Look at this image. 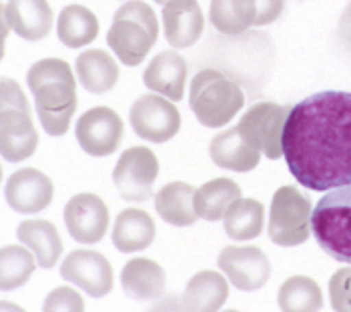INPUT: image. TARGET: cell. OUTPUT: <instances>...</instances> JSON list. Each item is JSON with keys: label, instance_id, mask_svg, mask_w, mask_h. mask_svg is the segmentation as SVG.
Returning <instances> with one entry per match:
<instances>
[{"label": "cell", "instance_id": "1", "mask_svg": "<svg viewBox=\"0 0 351 312\" xmlns=\"http://www.w3.org/2000/svg\"><path fill=\"white\" fill-rule=\"evenodd\" d=\"M283 156L309 190L351 184V92L324 90L295 104L285 122Z\"/></svg>", "mask_w": 351, "mask_h": 312}, {"label": "cell", "instance_id": "2", "mask_svg": "<svg viewBox=\"0 0 351 312\" xmlns=\"http://www.w3.org/2000/svg\"><path fill=\"white\" fill-rule=\"evenodd\" d=\"M27 84L43 129L51 136H62L77 112V80L69 62L60 58L34 62L28 70Z\"/></svg>", "mask_w": 351, "mask_h": 312}, {"label": "cell", "instance_id": "3", "mask_svg": "<svg viewBox=\"0 0 351 312\" xmlns=\"http://www.w3.org/2000/svg\"><path fill=\"white\" fill-rule=\"evenodd\" d=\"M189 104L203 127L221 129L243 108L245 94L241 86L221 70L205 68L191 82Z\"/></svg>", "mask_w": 351, "mask_h": 312}, {"label": "cell", "instance_id": "4", "mask_svg": "<svg viewBox=\"0 0 351 312\" xmlns=\"http://www.w3.org/2000/svg\"><path fill=\"white\" fill-rule=\"evenodd\" d=\"M311 233L331 259L351 264V184L319 198L311 212Z\"/></svg>", "mask_w": 351, "mask_h": 312}, {"label": "cell", "instance_id": "5", "mask_svg": "<svg viewBox=\"0 0 351 312\" xmlns=\"http://www.w3.org/2000/svg\"><path fill=\"white\" fill-rule=\"evenodd\" d=\"M311 203L295 186H281L269 208L267 233L277 246H299L311 234Z\"/></svg>", "mask_w": 351, "mask_h": 312}, {"label": "cell", "instance_id": "6", "mask_svg": "<svg viewBox=\"0 0 351 312\" xmlns=\"http://www.w3.org/2000/svg\"><path fill=\"white\" fill-rule=\"evenodd\" d=\"M289 106L277 103H257L239 120V132L245 140L271 160L283 156V132Z\"/></svg>", "mask_w": 351, "mask_h": 312}, {"label": "cell", "instance_id": "7", "mask_svg": "<svg viewBox=\"0 0 351 312\" xmlns=\"http://www.w3.org/2000/svg\"><path fill=\"white\" fill-rule=\"evenodd\" d=\"M157 177H159V160L155 153L147 146L127 148L112 170V182L121 198L129 203L149 200Z\"/></svg>", "mask_w": 351, "mask_h": 312}, {"label": "cell", "instance_id": "8", "mask_svg": "<svg viewBox=\"0 0 351 312\" xmlns=\"http://www.w3.org/2000/svg\"><path fill=\"white\" fill-rule=\"evenodd\" d=\"M129 118L138 138L157 144L171 140L181 129V114L177 106L162 94H145L136 99Z\"/></svg>", "mask_w": 351, "mask_h": 312}, {"label": "cell", "instance_id": "9", "mask_svg": "<svg viewBox=\"0 0 351 312\" xmlns=\"http://www.w3.org/2000/svg\"><path fill=\"white\" fill-rule=\"evenodd\" d=\"M217 264L229 283L243 292L259 290L271 276L269 259L257 246H225Z\"/></svg>", "mask_w": 351, "mask_h": 312}, {"label": "cell", "instance_id": "10", "mask_svg": "<svg viewBox=\"0 0 351 312\" xmlns=\"http://www.w3.org/2000/svg\"><path fill=\"white\" fill-rule=\"evenodd\" d=\"M123 132L125 125L121 116L108 106L86 110L75 129L81 148L90 156L112 155L123 140Z\"/></svg>", "mask_w": 351, "mask_h": 312}, {"label": "cell", "instance_id": "11", "mask_svg": "<svg viewBox=\"0 0 351 312\" xmlns=\"http://www.w3.org/2000/svg\"><path fill=\"white\" fill-rule=\"evenodd\" d=\"M60 276L77 285L93 298H103L112 290V266L97 250H73L62 260Z\"/></svg>", "mask_w": 351, "mask_h": 312}, {"label": "cell", "instance_id": "12", "mask_svg": "<svg viewBox=\"0 0 351 312\" xmlns=\"http://www.w3.org/2000/svg\"><path fill=\"white\" fill-rule=\"evenodd\" d=\"M64 224L77 242L97 244L108 231L107 205L93 192H81L66 203Z\"/></svg>", "mask_w": 351, "mask_h": 312}, {"label": "cell", "instance_id": "13", "mask_svg": "<svg viewBox=\"0 0 351 312\" xmlns=\"http://www.w3.org/2000/svg\"><path fill=\"white\" fill-rule=\"evenodd\" d=\"M53 181L36 168L16 170L4 186V198L8 207L19 214L43 212L53 203Z\"/></svg>", "mask_w": 351, "mask_h": 312}, {"label": "cell", "instance_id": "14", "mask_svg": "<svg viewBox=\"0 0 351 312\" xmlns=\"http://www.w3.org/2000/svg\"><path fill=\"white\" fill-rule=\"evenodd\" d=\"M38 132L30 112L21 108L0 110V155L8 162H23L36 153Z\"/></svg>", "mask_w": 351, "mask_h": 312}, {"label": "cell", "instance_id": "15", "mask_svg": "<svg viewBox=\"0 0 351 312\" xmlns=\"http://www.w3.org/2000/svg\"><path fill=\"white\" fill-rule=\"evenodd\" d=\"M205 16L197 0H171L162 6V30L167 42L181 51L199 42Z\"/></svg>", "mask_w": 351, "mask_h": 312}, {"label": "cell", "instance_id": "16", "mask_svg": "<svg viewBox=\"0 0 351 312\" xmlns=\"http://www.w3.org/2000/svg\"><path fill=\"white\" fill-rule=\"evenodd\" d=\"M143 82L169 101H181L187 82V62L175 51H162L151 58L143 73Z\"/></svg>", "mask_w": 351, "mask_h": 312}, {"label": "cell", "instance_id": "17", "mask_svg": "<svg viewBox=\"0 0 351 312\" xmlns=\"http://www.w3.org/2000/svg\"><path fill=\"white\" fill-rule=\"evenodd\" d=\"M107 42L123 64L138 66L155 47L157 36L133 18H114L107 32Z\"/></svg>", "mask_w": 351, "mask_h": 312}, {"label": "cell", "instance_id": "18", "mask_svg": "<svg viewBox=\"0 0 351 312\" xmlns=\"http://www.w3.org/2000/svg\"><path fill=\"white\" fill-rule=\"evenodd\" d=\"M4 12L10 30L25 40H43L53 30L54 14L47 0H8Z\"/></svg>", "mask_w": 351, "mask_h": 312}, {"label": "cell", "instance_id": "19", "mask_svg": "<svg viewBox=\"0 0 351 312\" xmlns=\"http://www.w3.org/2000/svg\"><path fill=\"white\" fill-rule=\"evenodd\" d=\"M209 155L219 168L233 172H249L261 160V153L245 140L237 127L219 132L211 140Z\"/></svg>", "mask_w": 351, "mask_h": 312}, {"label": "cell", "instance_id": "20", "mask_svg": "<svg viewBox=\"0 0 351 312\" xmlns=\"http://www.w3.org/2000/svg\"><path fill=\"white\" fill-rule=\"evenodd\" d=\"M165 270L151 259H133L123 266L121 286L133 300H157L165 292Z\"/></svg>", "mask_w": 351, "mask_h": 312}, {"label": "cell", "instance_id": "21", "mask_svg": "<svg viewBox=\"0 0 351 312\" xmlns=\"http://www.w3.org/2000/svg\"><path fill=\"white\" fill-rule=\"evenodd\" d=\"M155 220L141 208L123 210L112 229V244L119 252H141L155 240Z\"/></svg>", "mask_w": 351, "mask_h": 312}, {"label": "cell", "instance_id": "22", "mask_svg": "<svg viewBox=\"0 0 351 312\" xmlns=\"http://www.w3.org/2000/svg\"><path fill=\"white\" fill-rule=\"evenodd\" d=\"M19 240L34 255L40 268H53L62 255V240L53 222L49 220H25L16 231Z\"/></svg>", "mask_w": 351, "mask_h": 312}, {"label": "cell", "instance_id": "23", "mask_svg": "<svg viewBox=\"0 0 351 312\" xmlns=\"http://www.w3.org/2000/svg\"><path fill=\"white\" fill-rule=\"evenodd\" d=\"M229 298L227 276L215 270L197 272L183 292V309L187 311H219Z\"/></svg>", "mask_w": 351, "mask_h": 312}, {"label": "cell", "instance_id": "24", "mask_svg": "<svg viewBox=\"0 0 351 312\" xmlns=\"http://www.w3.org/2000/svg\"><path fill=\"white\" fill-rule=\"evenodd\" d=\"M77 77L84 90L93 94L108 92L119 82V66L107 51L90 49L77 56Z\"/></svg>", "mask_w": 351, "mask_h": 312}, {"label": "cell", "instance_id": "25", "mask_svg": "<svg viewBox=\"0 0 351 312\" xmlns=\"http://www.w3.org/2000/svg\"><path fill=\"white\" fill-rule=\"evenodd\" d=\"M195 188L187 182H169L155 194L157 214L173 226H191L199 216L195 212Z\"/></svg>", "mask_w": 351, "mask_h": 312}, {"label": "cell", "instance_id": "26", "mask_svg": "<svg viewBox=\"0 0 351 312\" xmlns=\"http://www.w3.org/2000/svg\"><path fill=\"white\" fill-rule=\"evenodd\" d=\"M99 18L81 4H69L60 10L56 21L58 40L69 49H81L99 36Z\"/></svg>", "mask_w": 351, "mask_h": 312}, {"label": "cell", "instance_id": "27", "mask_svg": "<svg viewBox=\"0 0 351 312\" xmlns=\"http://www.w3.org/2000/svg\"><path fill=\"white\" fill-rule=\"evenodd\" d=\"M237 198H241V188L239 184L231 179H213L205 182L195 190V212L199 218L215 222L223 220L227 208L231 207Z\"/></svg>", "mask_w": 351, "mask_h": 312}, {"label": "cell", "instance_id": "28", "mask_svg": "<svg viewBox=\"0 0 351 312\" xmlns=\"http://www.w3.org/2000/svg\"><path fill=\"white\" fill-rule=\"evenodd\" d=\"M265 208L255 198H237L227 208L223 226L233 240H253L263 233Z\"/></svg>", "mask_w": 351, "mask_h": 312}, {"label": "cell", "instance_id": "29", "mask_svg": "<svg viewBox=\"0 0 351 312\" xmlns=\"http://www.w3.org/2000/svg\"><path fill=\"white\" fill-rule=\"evenodd\" d=\"M257 0H211L209 21L219 32L237 36L255 25Z\"/></svg>", "mask_w": 351, "mask_h": 312}, {"label": "cell", "instance_id": "30", "mask_svg": "<svg viewBox=\"0 0 351 312\" xmlns=\"http://www.w3.org/2000/svg\"><path fill=\"white\" fill-rule=\"evenodd\" d=\"M277 302H279L281 311L287 312L322 311L324 309V294H322L319 285L313 278L298 274V276L287 278L281 285Z\"/></svg>", "mask_w": 351, "mask_h": 312}, {"label": "cell", "instance_id": "31", "mask_svg": "<svg viewBox=\"0 0 351 312\" xmlns=\"http://www.w3.org/2000/svg\"><path fill=\"white\" fill-rule=\"evenodd\" d=\"M36 266L34 255L27 246H2L0 248V290L8 292L27 285Z\"/></svg>", "mask_w": 351, "mask_h": 312}, {"label": "cell", "instance_id": "32", "mask_svg": "<svg viewBox=\"0 0 351 312\" xmlns=\"http://www.w3.org/2000/svg\"><path fill=\"white\" fill-rule=\"evenodd\" d=\"M329 298L333 311H351V264L335 270L329 278Z\"/></svg>", "mask_w": 351, "mask_h": 312}, {"label": "cell", "instance_id": "33", "mask_svg": "<svg viewBox=\"0 0 351 312\" xmlns=\"http://www.w3.org/2000/svg\"><path fill=\"white\" fill-rule=\"evenodd\" d=\"M114 18H133L138 25L147 26V28L159 38V18H157L155 10H153L147 2H141V0H127V2L114 12Z\"/></svg>", "mask_w": 351, "mask_h": 312}, {"label": "cell", "instance_id": "34", "mask_svg": "<svg viewBox=\"0 0 351 312\" xmlns=\"http://www.w3.org/2000/svg\"><path fill=\"white\" fill-rule=\"evenodd\" d=\"M45 311H84L82 296L71 286H58L47 296Z\"/></svg>", "mask_w": 351, "mask_h": 312}, {"label": "cell", "instance_id": "35", "mask_svg": "<svg viewBox=\"0 0 351 312\" xmlns=\"http://www.w3.org/2000/svg\"><path fill=\"white\" fill-rule=\"evenodd\" d=\"M6 108H21V110L30 112V104L21 84L12 78L0 77V110H6Z\"/></svg>", "mask_w": 351, "mask_h": 312}, {"label": "cell", "instance_id": "36", "mask_svg": "<svg viewBox=\"0 0 351 312\" xmlns=\"http://www.w3.org/2000/svg\"><path fill=\"white\" fill-rule=\"evenodd\" d=\"M285 0H257V16L253 26H267L275 23L283 12Z\"/></svg>", "mask_w": 351, "mask_h": 312}, {"label": "cell", "instance_id": "37", "mask_svg": "<svg viewBox=\"0 0 351 312\" xmlns=\"http://www.w3.org/2000/svg\"><path fill=\"white\" fill-rule=\"evenodd\" d=\"M337 36L339 42L346 51L351 54V0L350 4L343 8L341 16H339V25H337Z\"/></svg>", "mask_w": 351, "mask_h": 312}, {"label": "cell", "instance_id": "38", "mask_svg": "<svg viewBox=\"0 0 351 312\" xmlns=\"http://www.w3.org/2000/svg\"><path fill=\"white\" fill-rule=\"evenodd\" d=\"M8 32H10V26H8V21H6L4 6L0 4V60L4 58V44H6Z\"/></svg>", "mask_w": 351, "mask_h": 312}, {"label": "cell", "instance_id": "39", "mask_svg": "<svg viewBox=\"0 0 351 312\" xmlns=\"http://www.w3.org/2000/svg\"><path fill=\"white\" fill-rule=\"evenodd\" d=\"M0 309H10V311H21V307L12 304V302H0Z\"/></svg>", "mask_w": 351, "mask_h": 312}, {"label": "cell", "instance_id": "40", "mask_svg": "<svg viewBox=\"0 0 351 312\" xmlns=\"http://www.w3.org/2000/svg\"><path fill=\"white\" fill-rule=\"evenodd\" d=\"M155 2H157V4H161V6H165V4H167V2H171V0H155Z\"/></svg>", "mask_w": 351, "mask_h": 312}, {"label": "cell", "instance_id": "41", "mask_svg": "<svg viewBox=\"0 0 351 312\" xmlns=\"http://www.w3.org/2000/svg\"><path fill=\"white\" fill-rule=\"evenodd\" d=\"M0 182H2V166H0Z\"/></svg>", "mask_w": 351, "mask_h": 312}, {"label": "cell", "instance_id": "42", "mask_svg": "<svg viewBox=\"0 0 351 312\" xmlns=\"http://www.w3.org/2000/svg\"><path fill=\"white\" fill-rule=\"evenodd\" d=\"M125 2H127V0H125Z\"/></svg>", "mask_w": 351, "mask_h": 312}]
</instances>
